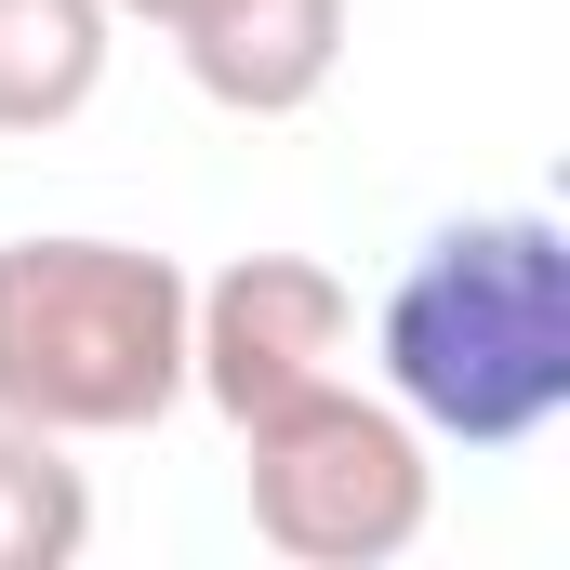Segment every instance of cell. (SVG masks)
<instances>
[{
  "mask_svg": "<svg viewBox=\"0 0 570 570\" xmlns=\"http://www.w3.org/2000/svg\"><path fill=\"white\" fill-rule=\"evenodd\" d=\"M173 53L226 120H292L345 67V0H186Z\"/></svg>",
  "mask_w": 570,
  "mask_h": 570,
  "instance_id": "cell-5",
  "label": "cell"
},
{
  "mask_svg": "<svg viewBox=\"0 0 570 570\" xmlns=\"http://www.w3.org/2000/svg\"><path fill=\"white\" fill-rule=\"evenodd\" d=\"M107 0H0V134H67L107 94Z\"/></svg>",
  "mask_w": 570,
  "mask_h": 570,
  "instance_id": "cell-6",
  "label": "cell"
},
{
  "mask_svg": "<svg viewBox=\"0 0 570 570\" xmlns=\"http://www.w3.org/2000/svg\"><path fill=\"white\" fill-rule=\"evenodd\" d=\"M239 491H253V531L292 570H385V558H412L425 518H438L425 425L399 399H358L345 372L305 385L266 425H239Z\"/></svg>",
  "mask_w": 570,
  "mask_h": 570,
  "instance_id": "cell-3",
  "label": "cell"
},
{
  "mask_svg": "<svg viewBox=\"0 0 570 570\" xmlns=\"http://www.w3.org/2000/svg\"><path fill=\"white\" fill-rule=\"evenodd\" d=\"M358 345V292L318 253H239L226 279H186V385L226 425H266L305 385H332Z\"/></svg>",
  "mask_w": 570,
  "mask_h": 570,
  "instance_id": "cell-4",
  "label": "cell"
},
{
  "mask_svg": "<svg viewBox=\"0 0 570 570\" xmlns=\"http://www.w3.org/2000/svg\"><path fill=\"white\" fill-rule=\"evenodd\" d=\"M385 399L451 451H518L570 412V226L558 213H464L399 266L372 318Z\"/></svg>",
  "mask_w": 570,
  "mask_h": 570,
  "instance_id": "cell-1",
  "label": "cell"
},
{
  "mask_svg": "<svg viewBox=\"0 0 570 570\" xmlns=\"http://www.w3.org/2000/svg\"><path fill=\"white\" fill-rule=\"evenodd\" d=\"M186 399V266L146 239H0V412L146 438Z\"/></svg>",
  "mask_w": 570,
  "mask_h": 570,
  "instance_id": "cell-2",
  "label": "cell"
},
{
  "mask_svg": "<svg viewBox=\"0 0 570 570\" xmlns=\"http://www.w3.org/2000/svg\"><path fill=\"white\" fill-rule=\"evenodd\" d=\"M107 13H120V27H173L186 0H107Z\"/></svg>",
  "mask_w": 570,
  "mask_h": 570,
  "instance_id": "cell-8",
  "label": "cell"
},
{
  "mask_svg": "<svg viewBox=\"0 0 570 570\" xmlns=\"http://www.w3.org/2000/svg\"><path fill=\"white\" fill-rule=\"evenodd\" d=\"M80 544H94V478L67 464L53 425L0 412V570H67Z\"/></svg>",
  "mask_w": 570,
  "mask_h": 570,
  "instance_id": "cell-7",
  "label": "cell"
}]
</instances>
